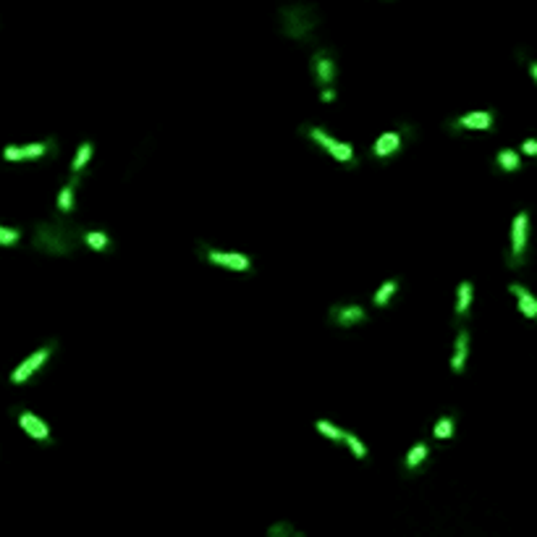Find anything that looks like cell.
I'll return each mask as SVG.
<instances>
[{
  "label": "cell",
  "instance_id": "cell-1",
  "mask_svg": "<svg viewBox=\"0 0 537 537\" xmlns=\"http://www.w3.org/2000/svg\"><path fill=\"white\" fill-rule=\"evenodd\" d=\"M35 244L39 249L66 254V252L71 249V231H66L63 226H55V223H45V226L37 231Z\"/></svg>",
  "mask_w": 537,
  "mask_h": 537
},
{
  "label": "cell",
  "instance_id": "cell-2",
  "mask_svg": "<svg viewBox=\"0 0 537 537\" xmlns=\"http://www.w3.org/2000/svg\"><path fill=\"white\" fill-rule=\"evenodd\" d=\"M307 137H310L312 142L320 144L325 152H331L338 163H354V147H351V144L338 142L335 137H331V134L317 129V126H310V129H307Z\"/></svg>",
  "mask_w": 537,
  "mask_h": 537
},
{
  "label": "cell",
  "instance_id": "cell-3",
  "mask_svg": "<svg viewBox=\"0 0 537 537\" xmlns=\"http://www.w3.org/2000/svg\"><path fill=\"white\" fill-rule=\"evenodd\" d=\"M527 228H529V215L522 210V213L513 218V226H511V267H519L522 260H525Z\"/></svg>",
  "mask_w": 537,
  "mask_h": 537
},
{
  "label": "cell",
  "instance_id": "cell-4",
  "mask_svg": "<svg viewBox=\"0 0 537 537\" xmlns=\"http://www.w3.org/2000/svg\"><path fill=\"white\" fill-rule=\"evenodd\" d=\"M283 21H286L288 37L301 39L304 35H310V29L315 26V16L310 8H288V11H283Z\"/></svg>",
  "mask_w": 537,
  "mask_h": 537
},
{
  "label": "cell",
  "instance_id": "cell-5",
  "mask_svg": "<svg viewBox=\"0 0 537 537\" xmlns=\"http://www.w3.org/2000/svg\"><path fill=\"white\" fill-rule=\"evenodd\" d=\"M204 257H207L213 265H218V267H226V270H239V273H247V270L252 267V260L247 257V254H241V252L207 249L204 252Z\"/></svg>",
  "mask_w": 537,
  "mask_h": 537
},
{
  "label": "cell",
  "instance_id": "cell-6",
  "mask_svg": "<svg viewBox=\"0 0 537 537\" xmlns=\"http://www.w3.org/2000/svg\"><path fill=\"white\" fill-rule=\"evenodd\" d=\"M50 354H53V346H45V349H37L32 357H26L16 370L11 372V382H26L32 375H35L45 362L50 359Z\"/></svg>",
  "mask_w": 537,
  "mask_h": 537
},
{
  "label": "cell",
  "instance_id": "cell-7",
  "mask_svg": "<svg viewBox=\"0 0 537 537\" xmlns=\"http://www.w3.org/2000/svg\"><path fill=\"white\" fill-rule=\"evenodd\" d=\"M364 320H367V312L359 304H335L331 310V322H335L338 328H354Z\"/></svg>",
  "mask_w": 537,
  "mask_h": 537
},
{
  "label": "cell",
  "instance_id": "cell-8",
  "mask_svg": "<svg viewBox=\"0 0 537 537\" xmlns=\"http://www.w3.org/2000/svg\"><path fill=\"white\" fill-rule=\"evenodd\" d=\"M53 150V142H37V144H24V147H6L3 150V157L8 163H21V160H37L45 152Z\"/></svg>",
  "mask_w": 537,
  "mask_h": 537
},
{
  "label": "cell",
  "instance_id": "cell-9",
  "mask_svg": "<svg viewBox=\"0 0 537 537\" xmlns=\"http://www.w3.org/2000/svg\"><path fill=\"white\" fill-rule=\"evenodd\" d=\"M19 425H21V430H24L29 438H35V441H50L48 425L37 417V414H32V412H21L19 414Z\"/></svg>",
  "mask_w": 537,
  "mask_h": 537
},
{
  "label": "cell",
  "instance_id": "cell-10",
  "mask_svg": "<svg viewBox=\"0 0 537 537\" xmlns=\"http://www.w3.org/2000/svg\"><path fill=\"white\" fill-rule=\"evenodd\" d=\"M493 126V113L490 110H475L464 113L451 123V129H490Z\"/></svg>",
  "mask_w": 537,
  "mask_h": 537
},
{
  "label": "cell",
  "instance_id": "cell-11",
  "mask_svg": "<svg viewBox=\"0 0 537 537\" xmlns=\"http://www.w3.org/2000/svg\"><path fill=\"white\" fill-rule=\"evenodd\" d=\"M398 147H401V134L398 132H385L378 137V142L372 144V155L385 160V157H391L394 152H398Z\"/></svg>",
  "mask_w": 537,
  "mask_h": 537
},
{
  "label": "cell",
  "instance_id": "cell-12",
  "mask_svg": "<svg viewBox=\"0 0 537 537\" xmlns=\"http://www.w3.org/2000/svg\"><path fill=\"white\" fill-rule=\"evenodd\" d=\"M509 291H511L513 297H516V301H519V310H522V315L529 317V320H537V299L532 297L525 286H519V283H511Z\"/></svg>",
  "mask_w": 537,
  "mask_h": 537
},
{
  "label": "cell",
  "instance_id": "cell-13",
  "mask_svg": "<svg viewBox=\"0 0 537 537\" xmlns=\"http://www.w3.org/2000/svg\"><path fill=\"white\" fill-rule=\"evenodd\" d=\"M466 354H469V333H466V331H459L456 344H454V357H451V370L464 372Z\"/></svg>",
  "mask_w": 537,
  "mask_h": 537
},
{
  "label": "cell",
  "instance_id": "cell-14",
  "mask_svg": "<svg viewBox=\"0 0 537 537\" xmlns=\"http://www.w3.org/2000/svg\"><path fill=\"white\" fill-rule=\"evenodd\" d=\"M315 73H317V82L325 84V87L333 82L335 66H333V60L328 58V53H317V55H315Z\"/></svg>",
  "mask_w": 537,
  "mask_h": 537
},
{
  "label": "cell",
  "instance_id": "cell-15",
  "mask_svg": "<svg viewBox=\"0 0 537 537\" xmlns=\"http://www.w3.org/2000/svg\"><path fill=\"white\" fill-rule=\"evenodd\" d=\"M469 304H472V283L464 281V283L459 286V294H456V315H459V317H466Z\"/></svg>",
  "mask_w": 537,
  "mask_h": 537
},
{
  "label": "cell",
  "instance_id": "cell-16",
  "mask_svg": "<svg viewBox=\"0 0 537 537\" xmlns=\"http://www.w3.org/2000/svg\"><path fill=\"white\" fill-rule=\"evenodd\" d=\"M495 160H498V168L506 170V173H513V170H519V166H522V160H519V152H516V150H501Z\"/></svg>",
  "mask_w": 537,
  "mask_h": 537
},
{
  "label": "cell",
  "instance_id": "cell-17",
  "mask_svg": "<svg viewBox=\"0 0 537 537\" xmlns=\"http://www.w3.org/2000/svg\"><path fill=\"white\" fill-rule=\"evenodd\" d=\"M425 459H428V446H425V443L412 446V448H409V454H406V469H409V472H414V469H417Z\"/></svg>",
  "mask_w": 537,
  "mask_h": 537
},
{
  "label": "cell",
  "instance_id": "cell-18",
  "mask_svg": "<svg viewBox=\"0 0 537 537\" xmlns=\"http://www.w3.org/2000/svg\"><path fill=\"white\" fill-rule=\"evenodd\" d=\"M82 239L89 249H95V252H105L107 247H110V239H107L103 231H87Z\"/></svg>",
  "mask_w": 537,
  "mask_h": 537
},
{
  "label": "cell",
  "instance_id": "cell-19",
  "mask_svg": "<svg viewBox=\"0 0 537 537\" xmlns=\"http://www.w3.org/2000/svg\"><path fill=\"white\" fill-rule=\"evenodd\" d=\"M398 291V283L396 281H385L378 291H375V297H372V301H375V307H385L391 299H394V294Z\"/></svg>",
  "mask_w": 537,
  "mask_h": 537
},
{
  "label": "cell",
  "instance_id": "cell-20",
  "mask_svg": "<svg viewBox=\"0 0 537 537\" xmlns=\"http://www.w3.org/2000/svg\"><path fill=\"white\" fill-rule=\"evenodd\" d=\"M317 432H320L322 438H328V441H344V432L346 430H341V428H335L333 422H328V419H317Z\"/></svg>",
  "mask_w": 537,
  "mask_h": 537
},
{
  "label": "cell",
  "instance_id": "cell-21",
  "mask_svg": "<svg viewBox=\"0 0 537 537\" xmlns=\"http://www.w3.org/2000/svg\"><path fill=\"white\" fill-rule=\"evenodd\" d=\"M454 417L451 414H446V417H441L438 422H435V428H432V435L438 438V441H446V438H451L454 435Z\"/></svg>",
  "mask_w": 537,
  "mask_h": 537
},
{
  "label": "cell",
  "instance_id": "cell-22",
  "mask_svg": "<svg viewBox=\"0 0 537 537\" xmlns=\"http://www.w3.org/2000/svg\"><path fill=\"white\" fill-rule=\"evenodd\" d=\"M89 157H92V144L89 142H84L79 150H76V155H73V163H71V170H73V176L82 170L87 163H89Z\"/></svg>",
  "mask_w": 537,
  "mask_h": 537
},
{
  "label": "cell",
  "instance_id": "cell-23",
  "mask_svg": "<svg viewBox=\"0 0 537 537\" xmlns=\"http://www.w3.org/2000/svg\"><path fill=\"white\" fill-rule=\"evenodd\" d=\"M344 443L349 446V451L354 454V459H364V456H367V448H364V443L359 441L354 432H349V430H346V432H344Z\"/></svg>",
  "mask_w": 537,
  "mask_h": 537
},
{
  "label": "cell",
  "instance_id": "cell-24",
  "mask_svg": "<svg viewBox=\"0 0 537 537\" xmlns=\"http://www.w3.org/2000/svg\"><path fill=\"white\" fill-rule=\"evenodd\" d=\"M71 207H73V181L71 184H66L58 194V210L60 213H71Z\"/></svg>",
  "mask_w": 537,
  "mask_h": 537
},
{
  "label": "cell",
  "instance_id": "cell-25",
  "mask_svg": "<svg viewBox=\"0 0 537 537\" xmlns=\"http://www.w3.org/2000/svg\"><path fill=\"white\" fill-rule=\"evenodd\" d=\"M19 239H21V234H19L16 228L0 226V247H13V244H16Z\"/></svg>",
  "mask_w": 537,
  "mask_h": 537
},
{
  "label": "cell",
  "instance_id": "cell-26",
  "mask_svg": "<svg viewBox=\"0 0 537 537\" xmlns=\"http://www.w3.org/2000/svg\"><path fill=\"white\" fill-rule=\"evenodd\" d=\"M522 152H525V155L537 157V139H525V144H522Z\"/></svg>",
  "mask_w": 537,
  "mask_h": 537
},
{
  "label": "cell",
  "instance_id": "cell-27",
  "mask_svg": "<svg viewBox=\"0 0 537 537\" xmlns=\"http://www.w3.org/2000/svg\"><path fill=\"white\" fill-rule=\"evenodd\" d=\"M335 100V92L328 87V89H322V103H333Z\"/></svg>",
  "mask_w": 537,
  "mask_h": 537
},
{
  "label": "cell",
  "instance_id": "cell-28",
  "mask_svg": "<svg viewBox=\"0 0 537 537\" xmlns=\"http://www.w3.org/2000/svg\"><path fill=\"white\" fill-rule=\"evenodd\" d=\"M529 73H532V76L537 79V63H529Z\"/></svg>",
  "mask_w": 537,
  "mask_h": 537
}]
</instances>
